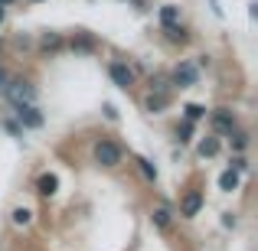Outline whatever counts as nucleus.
Segmentation results:
<instances>
[{
  "label": "nucleus",
  "instance_id": "f257e3e1",
  "mask_svg": "<svg viewBox=\"0 0 258 251\" xmlns=\"http://www.w3.org/2000/svg\"><path fill=\"white\" fill-rule=\"evenodd\" d=\"M92 160L98 166H105V170H118L124 163V147H121L118 140H111V137H98L92 144Z\"/></svg>",
  "mask_w": 258,
  "mask_h": 251
},
{
  "label": "nucleus",
  "instance_id": "f03ea898",
  "mask_svg": "<svg viewBox=\"0 0 258 251\" xmlns=\"http://www.w3.org/2000/svg\"><path fill=\"white\" fill-rule=\"evenodd\" d=\"M36 85L30 82V78H10V85H7L4 98L10 101V105H36Z\"/></svg>",
  "mask_w": 258,
  "mask_h": 251
},
{
  "label": "nucleus",
  "instance_id": "7ed1b4c3",
  "mask_svg": "<svg viewBox=\"0 0 258 251\" xmlns=\"http://www.w3.org/2000/svg\"><path fill=\"white\" fill-rule=\"evenodd\" d=\"M13 121H17L23 131H39V127L46 124L43 111H39L36 105H13Z\"/></svg>",
  "mask_w": 258,
  "mask_h": 251
},
{
  "label": "nucleus",
  "instance_id": "20e7f679",
  "mask_svg": "<svg viewBox=\"0 0 258 251\" xmlns=\"http://www.w3.org/2000/svg\"><path fill=\"white\" fill-rule=\"evenodd\" d=\"M167 78H170L173 88H193V85H200V69H196L193 62H186V59H183V62L173 65V72Z\"/></svg>",
  "mask_w": 258,
  "mask_h": 251
},
{
  "label": "nucleus",
  "instance_id": "39448f33",
  "mask_svg": "<svg viewBox=\"0 0 258 251\" xmlns=\"http://www.w3.org/2000/svg\"><path fill=\"white\" fill-rule=\"evenodd\" d=\"M209 121H213V131L219 134V137H229V134L239 127V118H235L232 108H216V111L209 114Z\"/></svg>",
  "mask_w": 258,
  "mask_h": 251
},
{
  "label": "nucleus",
  "instance_id": "423d86ee",
  "mask_svg": "<svg viewBox=\"0 0 258 251\" xmlns=\"http://www.w3.org/2000/svg\"><path fill=\"white\" fill-rule=\"evenodd\" d=\"M108 75H111V82L121 88V92H131L134 88V69L127 62H121V59H111L108 62Z\"/></svg>",
  "mask_w": 258,
  "mask_h": 251
},
{
  "label": "nucleus",
  "instance_id": "0eeeda50",
  "mask_svg": "<svg viewBox=\"0 0 258 251\" xmlns=\"http://www.w3.org/2000/svg\"><path fill=\"white\" fill-rule=\"evenodd\" d=\"M203 206H206V196H203L200 189H186V193L180 196V215L183 219H196V215L203 212Z\"/></svg>",
  "mask_w": 258,
  "mask_h": 251
},
{
  "label": "nucleus",
  "instance_id": "6e6552de",
  "mask_svg": "<svg viewBox=\"0 0 258 251\" xmlns=\"http://www.w3.org/2000/svg\"><path fill=\"white\" fill-rule=\"evenodd\" d=\"M36 193L43 196V199L56 196V193H59V176H56V173H43V176L36 180Z\"/></svg>",
  "mask_w": 258,
  "mask_h": 251
},
{
  "label": "nucleus",
  "instance_id": "1a4fd4ad",
  "mask_svg": "<svg viewBox=\"0 0 258 251\" xmlns=\"http://www.w3.org/2000/svg\"><path fill=\"white\" fill-rule=\"evenodd\" d=\"M72 52H85V56H92V52H98V39L85 36V33H79V36H72Z\"/></svg>",
  "mask_w": 258,
  "mask_h": 251
},
{
  "label": "nucleus",
  "instance_id": "9d476101",
  "mask_svg": "<svg viewBox=\"0 0 258 251\" xmlns=\"http://www.w3.org/2000/svg\"><path fill=\"white\" fill-rule=\"evenodd\" d=\"M62 46H66V39L59 33H43L39 36V52H59Z\"/></svg>",
  "mask_w": 258,
  "mask_h": 251
},
{
  "label": "nucleus",
  "instance_id": "9b49d317",
  "mask_svg": "<svg viewBox=\"0 0 258 251\" xmlns=\"http://www.w3.org/2000/svg\"><path fill=\"white\" fill-rule=\"evenodd\" d=\"M167 105H170V95H147L144 98V111H151V114H164Z\"/></svg>",
  "mask_w": 258,
  "mask_h": 251
},
{
  "label": "nucleus",
  "instance_id": "f8f14e48",
  "mask_svg": "<svg viewBox=\"0 0 258 251\" xmlns=\"http://www.w3.org/2000/svg\"><path fill=\"white\" fill-rule=\"evenodd\" d=\"M239 183H242V176L235 173V170L219 173V189H222V193H235V189H239Z\"/></svg>",
  "mask_w": 258,
  "mask_h": 251
},
{
  "label": "nucleus",
  "instance_id": "ddd939ff",
  "mask_svg": "<svg viewBox=\"0 0 258 251\" xmlns=\"http://www.w3.org/2000/svg\"><path fill=\"white\" fill-rule=\"evenodd\" d=\"M196 153H200V157H216V153H219V137H203L200 144H196Z\"/></svg>",
  "mask_w": 258,
  "mask_h": 251
},
{
  "label": "nucleus",
  "instance_id": "4468645a",
  "mask_svg": "<svg viewBox=\"0 0 258 251\" xmlns=\"http://www.w3.org/2000/svg\"><path fill=\"white\" fill-rule=\"evenodd\" d=\"M170 209H167V206H154L151 209V222H154V225H157V228H170Z\"/></svg>",
  "mask_w": 258,
  "mask_h": 251
},
{
  "label": "nucleus",
  "instance_id": "2eb2a0df",
  "mask_svg": "<svg viewBox=\"0 0 258 251\" xmlns=\"http://www.w3.org/2000/svg\"><path fill=\"white\" fill-rule=\"evenodd\" d=\"M147 88H151V95H170V78L167 75H151L147 78Z\"/></svg>",
  "mask_w": 258,
  "mask_h": 251
},
{
  "label": "nucleus",
  "instance_id": "dca6fc26",
  "mask_svg": "<svg viewBox=\"0 0 258 251\" xmlns=\"http://www.w3.org/2000/svg\"><path fill=\"white\" fill-rule=\"evenodd\" d=\"M203 118H206V108H203V105H193V101H189V105H183V121L196 124V121H203Z\"/></svg>",
  "mask_w": 258,
  "mask_h": 251
},
{
  "label": "nucleus",
  "instance_id": "f3484780",
  "mask_svg": "<svg viewBox=\"0 0 258 251\" xmlns=\"http://www.w3.org/2000/svg\"><path fill=\"white\" fill-rule=\"evenodd\" d=\"M173 23H180V7L173 4L160 7V26H173Z\"/></svg>",
  "mask_w": 258,
  "mask_h": 251
},
{
  "label": "nucleus",
  "instance_id": "a211bd4d",
  "mask_svg": "<svg viewBox=\"0 0 258 251\" xmlns=\"http://www.w3.org/2000/svg\"><path fill=\"white\" fill-rule=\"evenodd\" d=\"M164 33H167V39H170V43H180V46L189 39L186 26H180V23H173V26H164Z\"/></svg>",
  "mask_w": 258,
  "mask_h": 251
},
{
  "label": "nucleus",
  "instance_id": "6ab92c4d",
  "mask_svg": "<svg viewBox=\"0 0 258 251\" xmlns=\"http://www.w3.org/2000/svg\"><path fill=\"white\" fill-rule=\"evenodd\" d=\"M229 144H232V150H248V134L245 131H242V127H235V131L232 134H229Z\"/></svg>",
  "mask_w": 258,
  "mask_h": 251
},
{
  "label": "nucleus",
  "instance_id": "aec40b11",
  "mask_svg": "<svg viewBox=\"0 0 258 251\" xmlns=\"http://www.w3.org/2000/svg\"><path fill=\"white\" fill-rule=\"evenodd\" d=\"M138 170H141V176H144L147 183H157V166H154L147 157H138Z\"/></svg>",
  "mask_w": 258,
  "mask_h": 251
},
{
  "label": "nucleus",
  "instance_id": "412c9836",
  "mask_svg": "<svg viewBox=\"0 0 258 251\" xmlns=\"http://www.w3.org/2000/svg\"><path fill=\"white\" fill-rule=\"evenodd\" d=\"M10 219H13V225H30V222H33V212L26 206H17L10 212Z\"/></svg>",
  "mask_w": 258,
  "mask_h": 251
},
{
  "label": "nucleus",
  "instance_id": "4be33fe9",
  "mask_svg": "<svg viewBox=\"0 0 258 251\" xmlns=\"http://www.w3.org/2000/svg\"><path fill=\"white\" fill-rule=\"evenodd\" d=\"M193 137H196V124H189V121H183V124L176 127V140H180V144H189Z\"/></svg>",
  "mask_w": 258,
  "mask_h": 251
},
{
  "label": "nucleus",
  "instance_id": "5701e85b",
  "mask_svg": "<svg viewBox=\"0 0 258 251\" xmlns=\"http://www.w3.org/2000/svg\"><path fill=\"white\" fill-rule=\"evenodd\" d=\"M0 124H4V131L10 134V137H23V127H20V124H17V121H13V118H4V121H0Z\"/></svg>",
  "mask_w": 258,
  "mask_h": 251
},
{
  "label": "nucleus",
  "instance_id": "b1692460",
  "mask_svg": "<svg viewBox=\"0 0 258 251\" xmlns=\"http://www.w3.org/2000/svg\"><path fill=\"white\" fill-rule=\"evenodd\" d=\"M229 170H235V173H245V170H248V160L242 157V153H235L232 163H229Z\"/></svg>",
  "mask_w": 258,
  "mask_h": 251
},
{
  "label": "nucleus",
  "instance_id": "393cba45",
  "mask_svg": "<svg viewBox=\"0 0 258 251\" xmlns=\"http://www.w3.org/2000/svg\"><path fill=\"white\" fill-rule=\"evenodd\" d=\"M10 78H13V75L4 69V65H0V98H4V92H7V85H10Z\"/></svg>",
  "mask_w": 258,
  "mask_h": 251
},
{
  "label": "nucleus",
  "instance_id": "a878e982",
  "mask_svg": "<svg viewBox=\"0 0 258 251\" xmlns=\"http://www.w3.org/2000/svg\"><path fill=\"white\" fill-rule=\"evenodd\" d=\"M235 225H239V219L232 212H222V228H235Z\"/></svg>",
  "mask_w": 258,
  "mask_h": 251
},
{
  "label": "nucleus",
  "instance_id": "bb28decb",
  "mask_svg": "<svg viewBox=\"0 0 258 251\" xmlns=\"http://www.w3.org/2000/svg\"><path fill=\"white\" fill-rule=\"evenodd\" d=\"M105 114H108V121H118V111H114L111 105H105Z\"/></svg>",
  "mask_w": 258,
  "mask_h": 251
},
{
  "label": "nucleus",
  "instance_id": "cd10ccee",
  "mask_svg": "<svg viewBox=\"0 0 258 251\" xmlns=\"http://www.w3.org/2000/svg\"><path fill=\"white\" fill-rule=\"evenodd\" d=\"M4 20H7V10H4V7H0V23H4Z\"/></svg>",
  "mask_w": 258,
  "mask_h": 251
},
{
  "label": "nucleus",
  "instance_id": "c85d7f7f",
  "mask_svg": "<svg viewBox=\"0 0 258 251\" xmlns=\"http://www.w3.org/2000/svg\"><path fill=\"white\" fill-rule=\"evenodd\" d=\"M13 4V0H0V7H4V10H7V7H10Z\"/></svg>",
  "mask_w": 258,
  "mask_h": 251
},
{
  "label": "nucleus",
  "instance_id": "c756f323",
  "mask_svg": "<svg viewBox=\"0 0 258 251\" xmlns=\"http://www.w3.org/2000/svg\"><path fill=\"white\" fill-rule=\"evenodd\" d=\"M26 4H43V0H26Z\"/></svg>",
  "mask_w": 258,
  "mask_h": 251
}]
</instances>
